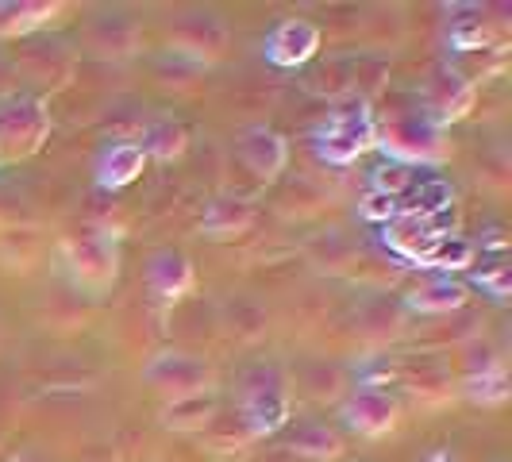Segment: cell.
<instances>
[{"instance_id": "8fae6325", "label": "cell", "mask_w": 512, "mask_h": 462, "mask_svg": "<svg viewBox=\"0 0 512 462\" xmlns=\"http://www.w3.org/2000/svg\"><path fill=\"white\" fill-rule=\"evenodd\" d=\"M143 282H147V289H151L158 301L174 305V301H181V297L193 293L197 270H193V262H189L185 251L162 247V251H154V255L147 258V266H143Z\"/></svg>"}, {"instance_id": "ac0fdd59", "label": "cell", "mask_w": 512, "mask_h": 462, "mask_svg": "<svg viewBox=\"0 0 512 462\" xmlns=\"http://www.w3.org/2000/svg\"><path fill=\"white\" fill-rule=\"evenodd\" d=\"M289 447H293L297 455L316 459V462H328L343 455V439H339V432L328 428L324 420H301V424L289 432Z\"/></svg>"}, {"instance_id": "7c38bea8", "label": "cell", "mask_w": 512, "mask_h": 462, "mask_svg": "<svg viewBox=\"0 0 512 462\" xmlns=\"http://www.w3.org/2000/svg\"><path fill=\"white\" fill-rule=\"evenodd\" d=\"M228 43V27L212 12H185L174 27V54H189L193 62L216 58Z\"/></svg>"}, {"instance_id": "30bf717a", "label": "cell", "mask_w": 512, "mask_h": 462, "mask_svg": "<svg viewBox=\"0 0 512 462\" xmlns=\"http://www.w3.org/2000/svg\"><path fill=\"white\" fill-rule=\"evenodd\" d=\"M235 154L255 178L274 181L289 166V139L270 124H247L235 135Z\"/></svg>"}, {"instance_id": "4fadbf2b", "label": "cell", "mask_w": 512, "mask_h": 462, "mask_svg": "<svg viewBox=\"0 0 512 462\" xmlns=\"http://www.w3.org/2000/svg\"><path fill=\"white\" fill-rule=\"evenodd\" d=\"M143 166H147L143 147L135 139H120V143L101 147V154L93 158V181L101 189H124L143 174Z\"/></svg>"}, {"instance_id": "6da1fadb", "label": "cell", "mask_w": 512, "mask_h": 462, "mask_svg": "<svg viewBox=\"0 0 512 462\" xmlns=\"http://www.w3.org/2000/svg\"><path fill=\"white\" fill-rule=\"evenodd\" d=\"M239 416L251 436H278L293 424V393L278 362H255L239 378Z\"/></svg>"}, {"instance_id": "7a4b0ae2", "label": "cell", "mask_w": 512, "mask_h": 462, "mask_svg": "<svg viewBox=\"0 0 512 462\" xmlns=\"http://www.w3.org/2000/svg\"><path fill=\"white\" fill-rule=\"evenodd\" d=\"M374 147H382L389 162H401L412 170V166L443 162L447 139H443V128L424 108H405V112H393L385 124H378Z\"/></svg>"}, {"instance_id": "277c9868", "label": "cell", "mask_w": 512, "mask_h": 462, "mask_svg": "<svg viewBox=\"0 0 512 462\" xmlns=\"http://www.w3.org/2000/svg\"><path fill=\"white\" fill-rule=\"evenodd\" d=\"M51 135V108L43 97H8L0 101V162L31 158Z\"/></svg>"}, {"instance_id": "44dd1931", "label": "cell", "mask_w": 512, "mask_h": 462, "mask_svg": "<svg viewBox=\"0 0 512 462\" xmlns=\"http://www.w3.org/2000/svg\"><path fill=\"white\" fill-rule=\"evenodd\" d=\"M466 397L478 401V405H505L509 401V374H505V366L493 359L482 370H474L466 378Z\"/></svg>"}, {"instance_id": "52a82bcc", "label": "cell", "mask_w": 512, "mask_h": 462, "mask_svg": "<svg viewBox=\"0 0 512 462\" xmlns=\"http://www.w3.org/2000/svg\"><path fill=\"white\" fill-rule=\"evenodd\" d=\"M420 97H424V112L436 120L439 128H447V124H459L470 116V108L478 101V81L462 74L459 66L443 62L428 74Z\"/></svg>"}, {"instance_id": "9a60e30c", "label": "cell", "mask_w": 512, "mask_h": 462, "mask_svg": "<svg viewBox=\"0 0 512 462\" xmlns=\"http://www.w3.org/2000/svg\"><path fill=\"white\" fill-rule=\"evenodd\" d=\"M255 224V201L239 197V193H220L212 197L201 216V231L208 239H235L243 231H251Z\"/></svg>"}, {"instance_id": "ffe728a7", "label": "cell", "mask_w": 512, "mask_h": 462, "mask_svg": "<svg viewBox=\"0 0 512 462\" xmlns=\"http://www.w3.org/2000/svg\"><path fill=\"white\" fill-rule=\"evenodd\" d=\"M58 4L51 0H24V4H0V35H27L35 27L51 24Z\"/></svg>"}, {"instance_id": "8992f818", "label": "cell", "mask_w": 512, "mask_h": 462, "mask_svg": "<svg viewBox=\"0 0 512 462\" xmlns=\"http://www.w3.org/2000/svg\"><path fill=\"white\" fill-rule=\"evenodd\" d=\"M143 385H151L166 401H185V397L212 393L216 370L189 351H158L143 362Z\"/></svg>"}, {"instance_id": "9c48e42d", "label": "cell", "mask_w": 512, "mask_h": 462, "mask_svg": "<svg viewBox=\"0 0 512 462\" xmlns=\"http://www.w3.org/2000/svg\"><path fill=\"white\" fill-rule=\"evenodd\" d=\"M343 424L366 439L389 436L401 424V405L382 385H355V393L343 401Z\"/></svg>"}, {"instance_id": "e0dca14e", "label": "cell", "mask_w": 512, "mask_h": 462, "mask_svg": "<svg viewBox=\"0 0 512 462\" xmlns=\"http://www.w3.org/2000/svg\"><path fill=\"white\" fill-rule=\"evenodd\" d=\"M466 285H459L451 274H436V278H428L424 285H416L409 293V305L416 312H428V316H443V312H451V308H462L466 305Z\"/></svg>"}, {"instance_id": "3957f363", "label": "cell", "mask_w": 512, "mask_h": 462, "mask_svg": "<svg viewBox=\"0 0 512 462\" xmlns=\"http://www.w3.org/2000/svg\"><path fill=\"white\" fill-rule=\"evenodd\" d=\"M62 262L85 293L101 297L116 285L120 274V243L104 228H77L62 239Z\"/></svg>"}, {"instance_id": "cb8c5ba5", "label": "cell", "mask_w": 512, "mask_h": 462, "mask_svg": "<svg viewBox=\"0 0 512 462\" xmlns=\"http://www.w3.org/2000/svg\"><path fill=\"white\" fill-rule=\"evenodd\" d=\"M370 201H374V205L362 208V216H370V220H374V216H385V220H389V216L397 212V201H393V197H382V193H370Z\"/></svg>"}, {"instance_id": "ba28073f", "label": "cell", "mask_w": 512, "mask_h": 462, "mask_svg": "<svg viewBox=\"0 0 512 462\" xmlns=\"http://www.w3.org/2000/svg\"><path fill=\"white\" fill-rule=\"evenodd\" d=\"M320 43H324V35H320V27L312 24V20L289 16V20H282V24H274L266 31L262 58L270 66H278V70H301V66H308L320 54Z\"/></svg>"}, {"instance_id": "5bb4252c", "label": "cell", "mask_w": 512, "mask_h": 462, "mask_svg": "<svg viewBox=\"0 0 512 462\" xmlns=\"http://www.w3.org/2000/svg\"><path fill=\"white\" fill-rule=\"evenodd\" d=\"M85 35H89V47L101 58H128L139 51V24L128 12H97Z\"/></svg>"}, {"instance_id": "2e32d148", "label": "cell", "mask_w": 512, "mask_h": 462, "mask_svg": "<svg viewBox=\"0 0 512 462\" xmlns=\"http://www.w3.org/2000/svg\"><path fill=\"white\" fill-rule=\"evenodd\" d=\"M439 235H447V231H439L436 220L432 216H420V212H409V216L393 220V228L385 231V239L393 243V251L405 258H416V262H428L432 247L439 243Z\"/></svg>"}, {"instance_id": "7402d4cb", "label": "cell", "mask_w": 512, "mask_h": 462, "mask_svg": "<svg viewBox=\"0 0 512 462\" xmlns=\"http://www.w3.org/2000/svg\"><path fill=\"white\" fill-rule=\"evenodd\" d=\"M470 258H474V251H470V243L466 239H459V235H439V243L432 247V255H428V262L424 266H439V270H459V266H470Z\"/></svg>"}, {"instance_id": "d6986e66", "label": "cell", "mask_w": 512, "mask_h": 462, "mask_svg": "<svg viewBox=\"0 0 512 462\" xmlns=\"http://www.w3.org/2000/svg\"><path fill=\"white\" fill-rule=\"evenodd\" d=\"M139 147H143V154H147V162H151V158H158V162H174V158H181L185 147H189V131L181 128L178 120L162 116V120H151V124L143 128Z\"/></svg>"}, {"instance_id": "5b68a950", "label": "cell", "mask_w": 512, "mask_h": 462, "mask_svg": "<svg viewBox=\"0 0 512 462\" xmlns=\"http://www.w3.org/2000/svg\"><path fill=\"white\" fill-rule=\"evenodd\" d=\"M374 139H378V124H374L366 104L335 108L332 116L316 128V154L332 166H351L374 147Z\"/></svg>"}, {"instance_id": "603a6c76", "label": "cell", "mask_w": 512, "mask_h": 462, "mask_svg": "<svg viewBox=\"0 0 512 462\" xmlns=\"http://www.w3.org/2000/svg\"><path fill=\"white\" fill-rule=\"evenodd\" d=\"M409 185H412V170L401 166V162H382L378 174H374V193L393 197V201H397V193H405Z\"/></svg>"}]
</instances>
